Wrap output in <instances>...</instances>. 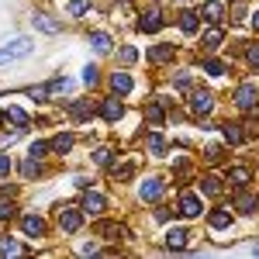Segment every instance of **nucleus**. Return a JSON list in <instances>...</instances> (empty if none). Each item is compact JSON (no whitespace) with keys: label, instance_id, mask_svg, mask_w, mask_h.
Listing matches in <instances>:
<instances>
[{"label":"nucleus","instance_id":"1","mask_svg":"<svg viewBox=\"0 0 259 259\" xmlns=\"http://www.w3.org/2000/svg\"><path fill=\"white\" fill-rule=\"evenodd\" d=\"M31 52V38H14V41H7L4 49H0V66H7V62H14V59H24Z\"/></svg>","mask_w":259,"mask_h":259},{"label":"nucleus","instance_id":"2","mask_svg":"<svg viewBox=\"0 0 259 259\" xmlns=\"http://www.w3.org/2000/svg\"><path fill=\"white\" fill-rule=\"evenodd\" d=\"M162 28V11L159 7H149V11H142V21H139V31H159Z\"/></svg>","mask_w":259,"mask_h":259},{"label":"nucleus","instance_id":"3","mask_svg":"<svg viewBox=\"0 0 259 259\" xmlns=\"http://www.w3.org/2000/svg\"><path fill=\"white\" fill-rule=\"evenodd\" d=\"M235 207H239L242 214H256L259 211V197H252V194H249V190H235Z\"/></svg>","mask_w":259,"mask_h":259},{"label":"nucleus","instance_id":"4","mask_svg":"<svg viewBox=\"0 0 259 259\" xmlns=\"http://www.w3.org/2000/svg\"><path fill=\"white\" fill-rule=\"evenodd\" d=\"M180 211H183V218H197L204 211V204H200L197 194H180Z\"/></svg>","mask_w":259,"mask_h":259},{"label":"nucleus","instance_id":"5","mask_svg":"<svg viewBox=\"0 0 259 259\" xmlns=\"http://www.w3.org/2000/svg\"><path fill=\"white\" fill-rule=\"evenodd\" d=\"M173 56H177V45L173 41H159V45L149 49V62H169Z\"/></svg>","mask_w":259,"mask_h":259},{"label":"nucleus","instance_id":"6","mask_svg":"<svg viewBox=\"0 0 259 259\" xmlns=\"http://www.w3.org/2000/svg\"><path fill=\"white\" fill-rule=\"evenodd\" d=\"M256 97H259V90L252 83H245V87H239V94H235V104H239L242 111H252L256 107Z\"/></svg>","mask_w":259,"mask_h":259},{"label":"nucleus","instance_id":"7","mask_svg":"<svg viewBox=\"0 0 259 259\" xmlns=\"http://www.w3.org/2000/svg\"><path fill=\"white\" fill-rule=\"evenodd\" d=\"M121 114H124V104H121L118 97H107L100 104V118L104 121H121Z\"/></svg>","mask_w":259,"mask_h":259},{"label":"nucleus","instance_id":"8","mask_svg":"<svg viewBox=\"0 0 259 259\" xmlns=\"http://www.w3.org/2000/svg\"><path fill=\"white\" fill-rule=\"evenodd\" d=\"M31 24H35L38 31H45V35H59V31H62V21L49 18V14H35V18H31Z\"/></svg>","mask_w":259,"mask_h":259},{"label":"nucleus","instance_id":"9","mask_svg":"<svg viewBox=\"0 0 259 259\" xmlns=\"http://www.w3.org/2000/svg\"><path fill=\"white\" fill-rule=\"evenodd\" d=\"M21 225H24V235H31V239H41V235H45V221H41L38 214H24Z\"/></svg>","mask_w":259,"mask_h":259},{"label":"nucleus","instance_id":"10","mask_svg":"<svg viewBox=\"0 0 259 259\" xmlns=\"http://www.w3.org/2000/svg\"><path fill=\"white\" fill-rule=\"evenodd\" d=\"M200 14H204V21H207V24H218V21H225V4H218V0H207Z\"/></svg>","mask_w":259,"mask_h":259},{"label":"nucleus","instance_id":"11","mask_svg":"<svg viewBox=\"0 0 259 259\" xmlns=\"http://www.w3.org/2000/svg\"><path fill=\"white\" fill-rule=\"evenodd\" d=\"M80 211H73V207H62L59 211V225H62V232H76L80 228Z\"/></svg>","mask_w":259,"mask_h":259},{"label":"nucleus","instance_id":"12","mask_svg":"<svg viewBox=\"0 0 259 259\" xmlns=\"http://www.w3.org/2000/svg\"><path fill=\"white\" fill-rule=\"evenodd\" d=\"M211 107H214V97H211V94H194V97H190V111H194V114H207Z\"/></svg>","mask_w":259,"mask_h":259},{"label":"nucleus","instance_id":"13","mask_svg":"<svg viewBox=\"0 0 259 259\" xmlns=\"http://www.w3.org/2000/svg\"><path fill=\"white\" fill-rule=\"evenodd\" d=\"M207 225H211L214 232H221V228H228V225H232V211H225V207H218V211H211V214H207Z\"/></svg>","mask_w":259,"mask_h":259},{"label":"nucleus","instance_id":"14","mask_svg":"<svg viewBox=\"0 0 259 259\" xmlns=\"http://www.w3.org/2000/svg\"><path fill=\"white\" fill-rule=\"evenodd\" d=\"M83 211L94 214V218H100V214H104V197H100V194H87V197H83Z\"/></svg>","mask_w":259,"mask_h":259},{"label":"nucleus","instance_id":"15","mask_svg":"<svg viewBox=\"0 0 259 259\" xmlns=\"http://www.w3.org/2000/svg\"><path fill=\"white\" fill-rule=\"evenodd\" d=\"M94 114V104L90 100H76V104H69V118L73 121H83V118H90Z\"/></svg>","mask_w":259,"mask_h":259},{"label":"nucleus","instance_id":"16","mask_svg":"<svg viewBox=\"0 0 259 259\" xmlns=\"http://www.w3.org/2000/svg\"><path fill=\"white\" fill-rule=\"evenodd\" d=\"M162 197V180H145L142 183V200H159Z\"/></svg>","mask_w":259,"mask_h":259},{"label":"nucleus","instance_id":"17","mask_svg":"<svg viewBox=\"0 0 259 259\" xmlns=\"http://www.w3.org/2000/svg\"><path fill=\"white\" fill-rule=\"evenodd\" d=\"M187 239H190V235H187V228H169L166 245H169V249H183V245H187Z\"/></svg>","mask_w":259,"mask_h":259},{"label":"nucleus","instance_id":"18","mask_svg":"<svg viewBox=\"0 0 259 259\" xmlns=\"http://www.w3.org/2000/svg\"><path fill=\"white\" fill-rule=\"evenodd\" d=\"M111 87H114V94H132V76L128 73H114L111 76Z\"/></svg>","mask_w":259,"mask_h":259},{"label":"nucleus","instance_id":"19","mask_svg":"<svg viewBox=\"0 0 259 259\" xmlns=\"http://www.w3.org/2000/svg\"><path fill=\"white\" fill-rule=\"evenodd\" d=\"M69 149H73V135H69V132H62V135H56V139H52V152L66 156Z\"/></svg>","mask_w":259,"mask_h":259},{"label":"nucleus","instance_id":"20","mask_svg":"<svg viewBox=\"0 0 259 259\" xmlns=\"http://www.w3.org/2000/svg\"><path fill=\"white\" fill-rule=\"evenodd\" d=\"M180 28L187 35H194L197 31V11H180Z\"/></svg>","mask_w":259,"mask_h":259},{"label":"nucleus","instance_id":"21","mask_svg":"<svg viewBox=\"0 0 259 259\" xmlns=\"http://www.w3.org/2000/svg\"><path fill=\"white\" fill-rule=\"evenodd\" d=\"M228 180H232L235 187H245V183L252 180V169H245V166H235V169H228Z\"/></svg>","mask_w":259,"mask_h":259},{"label":"nucleus","instance_id":"22","mask_svg":"<svg viewBox=\"0 0 259 259\" xmlns=\"http://www.w3.org/2000/svg\"><path fill=\"white\" fill-rule=\"evenodd\" d=\"M200 194L218 197V194H221V180H218V177H204V180H200Z\"/></svg>","mask_w":259,"mask_h":259},{"label":"nucleus","instance_id":"23","mask_svg":"<svg viewBox=\"0 0 259 259\" xmlns=\"http://www.w3.org/2000/svg\"><path fill=\"white\" fill-rule=\"evenodd\" d=\"M221 38H225V31H221V28H211V31L204 35V49H207V52H214V49L221 45Z\"/></svg>","mask_w":259,"mask_h":259},{"label":"nucleus","instance_id":"24","mask_svg":"<svg viewBox=\"0 0 259 259\" xmlns=\"http://www.w3.org/2000/svg\"><path fill=\"white\" fill-rule=\"evenodd\" d=\"M221 132H225V139L232 142V145H239L245 135H242V124H221Z\"/></svg>","mask_w":259,"mask_h":259},{"label":"nucleus","instance_id":"25","mask_svg":"<svg viewBox=\"0 0 259 259\" xmlns=\"http://www.w3.org/2000/svg\"><path fill=\"white\" fill-rule=\"evenodd\" d=\"M90 41H94V49H97L100 56H104V52H111V38H107L104 31H94V35H90Z\"/></svg>","mask_w":259,"mask_h":259},{"label":"nucleus","instance_id":"26","mask_svg":"<svg viewBox=\"0 0 259 259\" xmlns=\"http://www.w3.org/2000/svg\"><path fill=\"white\" fill-rule=\"evenodd\" d=\"M145 121H149V124H162V100L145 107Z\"/></svg>","mask_w":259,"mask_h":259},{"label":"nucleus","instance_id":"27","mask_svg":"<svg viewBox=\"0 0 259 259\" xmlns=\"http://www.w3.org/2000/svg\"><path fill=\"white\" fill-rule=\"evenodd\" d=\"M204 73H207V76H225V73H228V66L218 62V59H207V62H204Z\"/></svg>","mask_w":259,"mask_h":259},{"label":"nucleus","instance_id":"28","mask_svg":"<svg viewBox=\"0 0 259 259\" xmlns=\"http://www.w3.org/2000/svg\"><path fill=\"white\" fill-rule=\"evenodd\" d=\"M4 121H7V124H11V121H14V124H21V128H24V124H28V118H24V111H21V107H11V111H7V114H4Z\"/></svg>","mask_w":259,"mask_h":259},{"label":"nucleus","instance_id":"29","mask_svg":"<svg viewBox=\"0 0 259 259\" xmlns=\"http://www.w3.org/2000/svg\"><path fill=\"white\" fill-rule=\"evenodd\" d=\"M21 252V245L14 239H0V256H18Z\"/></svg>","mask_w":259,"mask_h":259},{"label":"nucleus","instance_id":"30","mask_svg":"<svg viewBox=\"0 0 259 259\" xmlns=\"http://www.w3.org/2000/svg\"><path fill=\"white\" fill-rule=\"evenodd\" d=\"M21 173H24V177H28V180H35V177H38V173H41L38 159H35V156H31V159H28V162H24V166H21Z\"/></svg>","mask_w":259,"mask_h":259},{"label":"nucleus","instance_id":"31","mask_svg":"<svg viewBox=\"0 0 259 259\" xmlns=\"http://www.w3.org/2000/svg\"><path fill=\"white\" fill-rule=\"evenodd\" d=\"M83 83H87V87H97L100 83V69L97 66H87V69H83Z\"/></svg>","mask_w":259,"mask_h":259},{"label":"nucleus","instance_id":"32","mask_svg":"<svg viewBox=\"0 0 259 259\" xmlns=\"http://www.w3.org/2000/svg\"><path fill=\"white\" fill-rule=\"evenodd\" d=\"M118 59L124 62V66H132V62L139 59V52H135V49H132V45H121V52H118Z\"/></svg>","mask_w":259,"mask_h":259},{"label":"nucleus","instance_id":"33","mask_svg":"<svg viewBox=\"0 0 259 259\" xmlns=\"http://www.w3.org/2000/svg\"><path fill=\"white\" fill-rule=\"evenodd\" d=\"M87 11H90V0H73V4H69V14H73V18H80Z\"/></svg>","mask_w":259,"mask_h":259},{"label":"nucleus","instance_id":"34","mask_svg":"<svg viewBox=\"0 0 259 259\" xmlns=\"http://www.w3.org/2000/svg\"><path fill=\"white\" fill-rule=\"evenodd\" d=\"M149 149H152V156H162V152H166V142H162L159 135H152V139H149Z\"/></svg>","mask_w":259,"mask_h":259},{"label":"nucleus","instance_id":"35","mask_svg":"<svg viewBox=\"0 0 259 259\" xmlns=\"http://www.w3.org/2000/svg\"><path fill=\"white\" fill-rule=\"evenodd\" d=\"M111 156H114L111 149H97V152H94V162H97V166H107V162H111Z\"/></svg>","mask_w":259,"mask_h":259},{"label":"nucleus","instance_id":"36","mask_svg":"<svg viewBox=\"0 0 259 259\" xmlns=\"http://www.w3.org/2000/svg\"><path fill=\"white\" fill-rule=\"evenodd\" d=\"M69 87H73V83H69V80H62V76H59V80L52 83L49 90H52V94H69Z\"/></svg>","mask_w":259,"mask_h":259},{"label":"nucleus","instance_id":"37","mask_svg":"<svg viewBox=\"0 0 259 259\" xmlns=\"http://www.w3.org/2000/svg\"><path fill=\"white\" fill-rule=\"evenodd\" d=\"M49 149H52V145H45V142H31V156H35V159H41Z\"/></svg>","mask_w":259,"mask_h":259},{"label":"nucleus","instance_id":"38","mask_svg":"<svg viewBox=\"0 0 259 259\" xmlns=\"http://www.w3.org/2000/svg\"><path fill=\"white\" fill-rule=\"evenodd\" d=\"M221 159H225L221 145H211V149H207V162H221Z\"/></svg>","mask_w":259,"mask_h":259},{"label":"nucleus","instance_id":"39","mask_svg":"<svg viewBox=\"0 0 259 259\" xmlns=\"http://www.w3.org/2000/svg\"><path fill=\"white\" fill-rule=\"evenodd\" d=\"M173 83H177L180 90H190V73H180V76H177Z\"/></svg>","mask_w":259,"mask_h":259},{"label":"nucleus","instance_id":"40","mask_svg":"<svg viewBox=\"0 0 259 259\" xmlns=\"http://www.w3.org/2000/svg\"><path fill=\"white\" fill-rule=\"evenodd\" d=\"M173 218V211L169 207H156V221H169Z\"/></svg>","mask_w":259,"mask_h":259},{"label":"nucleus","instance_id":"41","mask_svg":"<svg viewBox=\"0 0 259 259\" xmlns=\"http://www.w3.org/2000/svg\"><path fill=\"white\" fill-rule=\"evenodd\" d=\"M4 173H11V156L0 152V177H4Z\"/></svg>","mask_w":259,"mask_h":259},{"label":"nucleus","instance_id":"42","mask_svg":"<svg viewBox=\"0 0 259 259\" xmlns=\"http://www.w3.org/2000/svg\"><path fill=\"white\" fill-rule=\"evenodd\" d=\"M242 14H245V7H242V4H235V7H232V21H245Z\"/></svg>","mask_w":259,"mask_h":259},{"label":"nucleus","instance_id":"43","mask_svg":"<svg viewBox=\"0 0 259 259\" xmlns=\"http://www.w3.org/2000/svg\"><path fill=\"white\" fill-rule=\"evenodd\" d=\"M7 218H14V207H7V204H0V221H7Z\"/></svg>","mask_w":259,"mask_h":259},{"label":"nucleus","instance_id":"44","mask_svg":"<svg viewBox=\"0 0 259 259\" xmlns=\"http://www.w3.org/2000/svg\"><path fill=\"white\" fill-rule=\"evenodd\" d=\"M249 62H252V66H259V45H252V49H249Z\"/></svg>","mask_w":259,"mask_h":259},{"label":"nucleus","instance_id":"45","mask_svg":"<svg viewBox=\"0 0 259 259\" xmlns=\"http://www.w3.org/2000/svg\"><path fill=\"white\" fill-rule=\"evenodd\" d=\"M252 28H256V31H259V11H256V14H252Z\"/></svg>","mask_w":259,"mask_h":259}]
</instances>
